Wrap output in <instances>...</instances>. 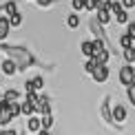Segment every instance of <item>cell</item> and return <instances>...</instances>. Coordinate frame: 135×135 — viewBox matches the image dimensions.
<instances>
[{
	"label": "cell",
	"instance_id": "4316f807",
	"mask_svg": "<svg viewBox=\"0 0 135 135\" xmlns=\"http://www.w3.org/2000/svg\"><path fill=\"white\" fill-rule=\"evenodd\" d=\"M120 2H122V7H124V9H133L135 7V0H120Z\"/></svg>",
	"mask_w": 135,
	"mask_h": 135
},
{
	"label": "cell",
	"instance_id": "f1b7e54d",
	"mask_svg": "<svg viewBox=\"0 0 135 135\" xmlns=\"http://www.w3.org/2000/svg\"><path fill=\"white\" fill-rule=\"evenodd\" d=\"M2 135H20L18 131H2Z\"/></svg>",
	"mask_w": 135,
	"mask_h": 135
},
{
	"label": "cell",
	"instance_id": "277c9868",
	"mask_svg": "<svg viewBox=\"0 0 135 135\" xmlns=\"http://www.w3.org/2000/svg\"><path fill=\"white\" fill-rule=\"evenodd\" d=\"M36 109H38V113H40V115L51 113V100H49V95H38V100H36Z\"/></svg>",
	"mask_w": 135,
	"mask_h": 135
},
{
	"label": "cell",
	"instance_id": "8992f818",
	"mask_svg": "<svg viewBox=\"0 0 135 135\" xmlns=\"http://www.w3.org/2000/svg\"><path fill=\"white\" fill-rule=\"evenodd\" d=\"M18 69H20V66H18V62H16L13 58H9V60H4V62H2V73L7 78L16 75V71H18Z\"/></svg>",
	"mask_w": 135,
	"mask_h": 135
},
{
	"label": "cell",
	"instance_id": "d6986e66",
	"mask_svg": "<svg viewBox=\"0 0 135 135\" xmlns=\"http://www.w3.org/2000/svg\"><path fill=\"white\" fill-rule=\"evenodd\" d=\"M40 122H42V128H47V131H49V128L53 126V115H51V113L42 115V117H40Z\"/></svg>",
	"mask_w": 135,
	"mask_h": 135
},
{
	"label": "cell",
	"instance_id": "7402d4cb",
	"mask_svg": "<svg viewBox=\"0 0 135 135\" xmlns=\"http://www.w3.org/2000/svg\"><path fill=\"white\" fill-rule=\"evenodd\" d=\"M84 11H98V0H84Z\"/></svg>",
	"mask_w": 135,
	"mask_h": 135
},
{
	"label": "cell",
	"instance_id": "d6a6232c",
	"mask_svg": "<svg viewBox=\"0 0 135 135\" xmlns=\"http://www.w3.org/2000/svg\"><path fill=\"white\" fill-rule=\"evenodd\" d=\"M0 100H2V98H0Z\"/></svg>",
	"mask_w": 135,
	"mask_h": 135
},
{
	"label": "cell",
	"instance_id": "3957f363",
	"mask_svg": "<svg viewBox=\"0 0 135 135\" xmlns=\"http://www.w3.org/2000/svg\"><path fill=\"white\" fill-rule=\"evenodd\" d=\"M100 113H102V117H104V122H106V124H115V122H113V109H111V98H109V95H106V98L102 100Z\"/></svg>",
	"mask_w": 135,
	"mask_h": 135
},
{
	"label": "cell",
	"instance_id": "30bf717a",
	"mask_svg": "<svg viewBox=\"0 0 135 135\" xmlns=\"http://www.w3.org/2000/svg\"><path fill=\"white\" fill-rule=\"evenodd\" d=\"M33 113H38V109H36V102H29V100H25V102L20 104V115H27V117H31Z\"/></svg>",
	"mask_w": 135,
	"mask_h": 135
},
{
	"label": "cell",
	"instance_id": "7c38bea8",
	"mask_svg": "<svg viewBox=\"0 0 135 135\" xmlns=\"http://www.w3.org/2000/svg\"><path fill=\"white\" fill-rule=\"evenodd\" d=\"M27 128H29V133H38V131L42 128V122H40V117L31 115L29 120H27Z\"/></svg>",
	"mask_w": 135,
	"mask_h": 135
},
{
	"label": "cell",
	"instance_id": "4dcf8cb0",
	"mask_svg": "<svg viewBox=\"0 0 135 135\" xmlns=\"http://www.w3.org/2000/svg\"><path fill=\"white\" fill-rule=\"evenodd\" d=\"M133 64H135V55H133Z\"/></svg>",
	"mask_w": 135,
	"mask_h": 135
},
{
	"label": "cell",
	"instance_id": "f546056e",
	"mask_svg": "<svg viewBox=\"0 0 135 135\" xmlns=\"http://www.w3.org/2000/svg\"><path fill=\"white\" fill-rule=\"evenodd\" d=\"M38 135H49V131H47V128H40V131H38Z\"/></svg>",
	"mask_w": 135,
	"mask_h": 135
},
{
	"label": "cell",
	"instance_id": "2e32d148",
	"mask_svg": "<svg viewBox=\"0 0 135 135\" xmlns=\"http://www.w3.org/2000/svg\"><path fill=\"white\" fill-rule=\"evenodd\" d=\"M18 98H20V93L16 91V89H7V91H4V95H2V100H7V102H16Z\"/></svg>",
	"mask_w": 135,
	"mask_h": 135
},
{
	"label": "cell",
	"instance_id": "ba28073f",
	"mask_svg": "<svg viewBox=\"0 0 135 135\" xmlns=\"http://www.w3.org/2000/svg\"><path fill=\"white\" fill-rule=\"evenodd\" d=\"M109 58H111V53H109V49H106V47L98 49V51L93 53V60H95L98 64H106V62H109Z\"/></svg>",
	"mask_w": 135,
	"mask_h": 135
},
{
	"label": "cell",
	"instance_id": "7a4b0ae2",
	"mask_svg": "<svg viewBox=\"0 0 135 135\" xmlns=\"http://www.w3.org/2000/svg\"><path fill=\"white\" fill-rule=\"evenodd\" d=\"M11 120H16V117L9 109V102L7 100H0V126H7Z\"/></svg>",
	"mask_w": 135,
	"mask_h": 135
},
{
	"label": "cell",
	"instance_id": "5b68a950",
	"mask_svg": "<svg viewBox=\"0 0 135 135\" xmlns=\"http://www.w3.org/2000/svg\"><path fill=\"white\" fill-rule=\"evenodd\" d=\"M91 75H93V80L98 84H104L106 80H109V66H106V64H98Z\"/></svg>",
	"mask_w": 135,
	"mask_h": 135
},
{
	"label": "cell",
	"instance_id": "6da1fadb",
	"mask_svg": "<svg viewBox=\"0 0 135 135\" xmlns=\"http://www.w3.org/2000/svg\"><path fill=\"white\" fill-rule=\"evenodd\" d=\"M133 75H135V66L133 64H124L120 66V84H124V86H131L133 84Z\"/></svg>",
	"mask_w": 135,
	"mask_h": 135
},
{
	"label": "cell",
	"instance_id": "ffe728a7",
	"mask_svg": "<svg viewBox=\"0 0 135 135\" xmlns=\"http://www.w3.org/2000/svg\"><path fill=\"white\" fill-rule=\"evenodd\" d=\"M122 9H124V7H122V2H120V0H111V4H109V11H111V13H117V11H122Z\"/></svg>",
	"mask_w": 135,
	"mask_h": 135
},
{
	"label": "cell",
	"instance_id": "1f68e13d",
	"mask_svg": "<svg viewBox=\"0 0 135 135\" xmlns=\"http://www.w3.org/2000/svg\"><path fill=\"white\" fill-rule=\"evenodd\" d=\"M133 84H135V75H133Z\"/></svg>",
	"mask_w": 135,
	"mask_h": 135
},
{
	"label": "cell",
	"instance_id": "4fadbf2b",
	"mask_svg": "<svg viewBox=\"0 0 135 135\" xmlns=\"http://www.w3.org/2000/svg\"><path fill=\"white\" fill-rule=\"evenodd\" d=\"M80 49H82V53L86 55V58H93V53H95V47H93V40H84L80 44Z\"/></svg>",
	"mask_w": 135,
	"mask_h": 135
},
{
	"label": "cell",
	"instance_id": "d4e9b609",
	"mask_svg": "<svg viewBox=\"0 0 135 135\" xmlns=\"http://www.w3.org/2000/svg\"><path fill=\"white\" fill-rule=\"evenodd\" d=\"M126 95H128V102H131V104L135 106V84L126 86Z\"/></svg>",
	"mask_w": 135,
	"mask_h": 135
},
{
	"label": "cell",
	"instance_id": "603a6c76",
	"mask_svg": "<svg viewBox=\"0 0 135 135\" xmlns=\"http://www.w3.org/2000/svg\"><path fill=\"white\" fill-rule=\"evenodd\" d=\"M9 22H11V27H20V22H22V16L16 11L13 16H9Z\"/></svg>",
	"mask_w": 135,
	"mask_h": 135
},
{
	"label": "cell",
	"instance_id": "44dd1931",
	"mask_svg": "<svg viewBox=\"0 0 135 135\" xmlns=\"http://www.w3.org/2000/svg\"><path fill=\"white\" fill-rule=\"evenodd\" d=\"M95 66H98V62H95L93 58H86V62H84V71H86V73H93Z\"/></svg>",
	"mask_w": 135,
	"mask_h": 135
},
{
	"label": "cell",
	"instance_id": "836d02e7",
	"mask_svg": "<svg viewBox=\"0 0 135 135\" xmlns=\"http://www.w3.org/2000/svg\"><path fill=\"white\" fill-rule=\"evenodd\" d=\"M0 135H2V133H0Z\"/></svg>",
	"mask_w": 135,
	"mask_h": 135
},
{
	"label": "cell",
	"instance_id": "52a82bcc",
	"mask_svg": "<svg viewBox=\"0 0 135 135\" xmlns=\"http://www.w3.org/2000/svg\"><path fill=\"white\" fill-rule=\"evenodd\" d=\"M42 86H44V80H42L40 75H36V78H31V80H27V84H25L27 91H40Z\"/></svg>",
	"mask_w": 135,
	"mask_h": 135
},
{
	"label": "cell",
	"instance_id": "8fae6325",
	"mask_svg": "<svg viewBox=\"0 0 135 135\" xmlns=\"http://www.w3.org/2000/svg\"><path fill=\"white\" fill-rule=\"evenodd\" d=\"M9 31H11V22H9V18L0 16V40H4V38L9 36Z\"/></svg>",
	"mask_w": 135,
	"mask_h": 135
},
{
	"label": "cell",
	"instance_id": "484cf974",
	"mask_svg": "<svg viewBox=\"0 0 135 135\" xmlns=\"http://www.w3.org/2000/svg\"><path fill=\"white\" fill-rule=\"evenodd\" d=\"M73 11H84V0H71Z\"/></svg>",
	"mask_w": 135,
	"mask_h": 135
},
{
	"label": "cell",
	"instance_id": "83f0119b",
	"mask_svg": "<svg viewBox=\"0 0 135 135\" xmlns=\"http://www.w3.org/2000/svg\"><path fill=\"white\" fill-rule=\"evenodd\" d=\"M128 36H131V38H135V22H128Z\"/></svg>",
	"mask_w": 135,
	"mask_h": 135
},
{
	"label": "cell",
	"instance_id": "cb8c5ba5",
	"mask_svg": "<svg viewBox=\"0 0 135 135\" xmlns=\"http://www.w3.org/2000/svg\"><path fill=\"white\" fill-rule=\"evenodd\" d=\"M2 9H4V11H7V13H9V16H13V13H16V11H18V4H16V2H7V4H2Z\"/></svg>",
	"mask_w": 135,
	"mask_h": 135
},
{
	"label": "cell",
	"instance_id": "5bb4252c",
	"mask_svg": "<svg viewBox=\"0 0 135 135\" xmlns=\"http://www.w3.org/2000/svg\"><path fill=\"white\" fill-rule=\"evenodd\" d=\"M95 18L102 22V25H109V22H111V11H109V9H98Z\"/></svg>",
	"mask_w": 135,
	"mask_h": 135
},
{
	"label": "cell",
	"instance_id": "9c48e42d",
	"mask_svg": "<svg viewBox=\"0 0 135 135\" xmlns=\"http://www.w3.org/2000/svg\"><path fill=\"white\" fill-rule=\"evenodd\" d=\"M124 120H126V106H122V104L113 106V122L115 124H122Z\"/></svg>",
	"mask_w": 135,
	"mask_h": 135
},
{
	"label": "cell",
	"instance_id": "e0dca14e",
	"mask_svg": "<svg viewBox=\"0 0 135 135\" xmlns=\"http://www.w3.org/2000/svg\"><path fill=\"white\" fill-rule=\"evenodd\" d=\"M115 22H117V25H128V13H126V9H122V11H117V13H115Z\"/></svg>",
	"mask_w": 135,
	"mask_h": 135
},
{
	"label": "cell",
	"instance_id": "ac0fdd59",
	"mask_svg": "<svg viewBox=\"0 0 135 135\" xmlns=\"http://www.w3.org/2000/svg\"><path fill=\"white\" fill-rule=\"evenodd\" d=\"M120 47H122V49L133 47V38L128 36V33H122V36H120Z\"/></svg>",
	"mask_w": 135,
	"mask_h": 135
},
{
	"label": "cell",
	"instance_id": "9a60e30c",
	"mask_svg": "<svg viewBox=\"0 0 135 135\" xmlns=\"http://www.w3.org/2000/svg\"><path fill=\"white\" fill-rule=\"evenodd\" d=\"M66 27H69V29H78V27H80V18H78V13L66 16Z\"/></svg>",
	"mask_w": 135,
	"mask_h": 135
}]
</instances>
